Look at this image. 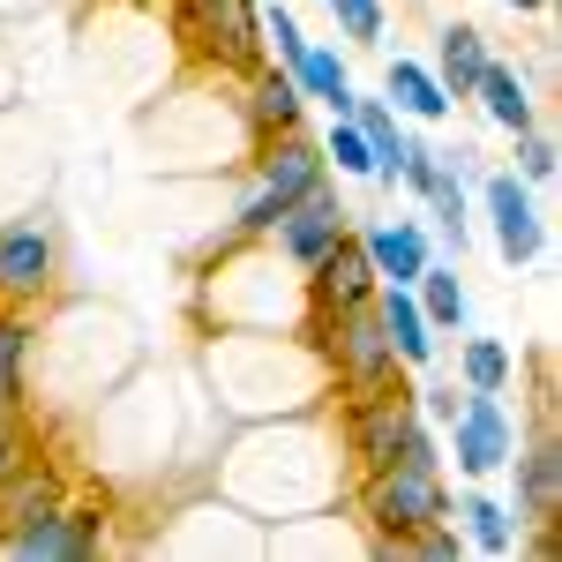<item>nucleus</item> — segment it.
Wrapping results in <instances>:
<instances>
[{"mask_svg":"<svg viewBox=\"0 0 562 562\" xmlns=\"http://www.w3.org/2000/svg\"><path fill=\"white\" fill-rule=\"evenodd\" d=\"M323 173H330V158H323V143H307L301 128L256 135V180H248V195H240V211H233V240H270L278 217L293 211Z\"/></svg>","mask_w":562,"mask_h":562,"instance_id":"obj_1","label":"nucleus"},{"mask_svg":"<svg viewBox=\"0 0 562 562\" xmlns=\"http://www.w3.org/2000/svg\"><path fill=\"white\" fill-rule=\"evenodd\" d=\"M346 450L360 458V473H383V465H442L435 458V435L413 405V390L390 383L368 397H346Z\"/></svg>","mask_w":562,"mask_h":562,"instance_id":"obj_2","label":"nucleus"},{"mask_svg":"<svg viewBox=\"0 0 562 562\" xmlns=\"http://www.w3.org/2000/svg\"><path fill=\"white\" fill-rule=\"evenodd\" d=\"M307 338L323 352L330 383L346 397H368V390H390L397 383V352H390L383 323H375V301H352V307H330V315H307Z\"/></svg>","mask_w":562,"mask_h":562,"instance_id":"obj_3","label":"nucleus"},{"mask_svg":"<svg viewBox=\"0 0 562 562\" xmlns=\"http://www.w3.org/2000/svg\"><path fill=\"white\" fill-rule=\"evenodd\" d=\"M173 38L217 76H248L270 60L256 0H173Z\"/></svg>","mask_w":562,"mask_h":562,"instance_id":"obj_4","label":"nucleus"},{"mask_svg":"<svg viewBox=\"0 0 562 562\" xmlns=\"http://www.w3.org/2000/svg\"><path fill=\"white\" fill-rule=\"evenodd\" d=\"M360 510L375 525V548H390L413 525L450 518V495H442L435 465H383V473H368V487H360Z\"/></svg>","mask_w":562,"mask_h":562,"instance_id":"obj_5","label":"nucleus"},{"mask_svg":"<svg viewBox=\"0 0 562 562\" xmlns=\"http://www.w3.org/2000/svg\"><path fill=\"white\" fill-rule=\"evenodd\" d=\"M450 450H458V473H473V480L510 465L518 428H510V413H503V390H465V405H458V420H450Z\"/></svg>","mask_w":562,"mask_h":562,"instance_id":"obj_6","label":"nucleus"},{"mask_svg":"<svg viewBox=\"0 0 562 562\" xmlns=\"http://www.w3.org/2000/svg\"><path fill=\"white\" fill-rule=\"evenodd\" d=\"M98 540H105V510H98V503H60V510H45L31 532H15L8 555L15 562H90Z\"/></svg>","mask_w":562,"mask_h":562,"instance_id":"obj_7","label":"nucleus"},{"mask_svg":"<svg viewBox=\"0 0 562 562\" xmlns=\"http://www.w3.org/2000/svg\"><path fill=\"white\" fill-rule=\"evenodd\" d=\"M375 262H368V248H360V233H338L323 256L307 262V315H330V307H352V301H375Z\"/></svg>","mask_w":562,"mask_h":562,"instance_id":"obj_8","label":"nucleus"},{"mask_svg":"<svg viewBox=\"0 0 562 562\" xmlns=\"http://www.w3.org/2000/svg\"><path fill=\"white\" fill-rule=\"evenodd\" d=\"M53 233H45L38 217H23V225H0V307H31L53 285Z\"/></svg>","mask_w":562,"mask_h":562,"instance_id":"obj_9","label":"nucleus"},{"mask_svg":"<svg viewBox=\"0 0 562 562\" xmlns=\"http://www.w3.org/2000/svg\"><path fill=\"white\" fill-rule=\"evenodd\" d=\"M60 503H68V473L31 450L15 473H0V548H8L15 532H31L45 510H60Z\"/></svg>","mask_w":562,"mask_h":562,"instance_id":"obj_10","label":"nucleus"},{"mask_svg":"<svg viewBox=\"0 0 562 562\" xmlns=\"http://www.w3.org/2000/svg\"><path fill=\"white\" fill-rule=\"evenodd\" d=\"M338 233H346V211H338V188H330V173H323V180H315V188L301 195V203H293V211L278 217V248L301 262V270L323 256Z\"/></svg>","mask_w":562,"mask_h":562,"instance_id":"obj_11","label":"nucleus"},{"mask_svg":"<svg viewBox=\"0 0 562 562\" xmlns=\"http://www.w3.org/2000/svg\"><path fill=\"white\" fill-rule=\"evenodd\" d=\"M487 217H495V248H503V262H532L540 256L548 225H540V211H532V195H525L518 173L487 180Z\"/></svg>","mask_w":562,"mask_h":562,"instance_id":"obj_12","label":"nucleus"},{"mask_svg":"<svg viewBox=\"0 0 562 562\" xmlns=\"http://www.w3.org/2000/svg\"><path fill=\"white\" fill-rule=\"evenodd\" d=\"M510 465H518V518L525 525H555L562 518V442L555 428H540L532 450H510Z\"/></svg>","mask_w":562,"mask_h":562,"instance_id":"obj_13","label":"nucleus"},{"mask_svg":"<svg viewBox=\"0 0 562 562\" xmlns=\"http://www.w3.org/2000/svg\"><path fill=\"white\" fill-rule=\"evenodd\" d=\"M248 83V98H240V113H248V135H285V128H301V113H307V98L301 83H293V68H248L240 76Z\"/></svg>","mask_w":562,"mask_h":562,"instance_id":"obj_14","label":"nucleus"},{"mask_svg":"<svg viewBox=\"0 0 562 562\" xmlns=\"http://www.w3.org/2000/svg\"><path fill=\"white\" fill-rule=\"evenodd\" d=\"M375 323H383L397 368H428L435 360V330L420 315V301H413V285H375Z\"/></svg>","mask_w":562,"mask_h":562,"instance_id":"obj_15","label":"nucleus"},{"mask_svg":"<svg viewBox=\"0 0 562 562\" xmlns=\"http://www.w3.org/2000/svg\"><path fill=\"white\" fill-rule=\"evenodd\" d=\"M360 248H368V262H375L383 285H413V278L428 270V233H420V225H368Z\"/></svg>","mask_w":562,"mask_h":562,"instance_id":"obj_16","label":"nucleus"},{"mask_svg":"<svg viewBox=\"0 0 562 562\" xmlns=\"http://www.w3.org/2000/svg\"><path fill=\"white\" fill-rule=\"evenodd\" d=\"M487 60H495V53H487V31H480V23H450L442 45H435V83H442V98H473Z\"/></svg>","mask_w":562,"mask_h":562,"instance_id":"obj_17","label":"nucleus"},{"mask_svg":"<svg viewBox=\"0 0 562 562\" xmlns=\"http://www.w3.org/2000/svg\"><path fill=\"white\" fill-rule=\"evenodd\" d=\"M473 98L487 105V121H495V128H510V135L540 128V113H532V90H525V76H518V68H503V60H487V68H480Z\"/></svg>","mask_w":562,"mask_h":562,"instance_id":"obj_18","label":"nucleus"},{"mask_svg":"<svg viewBox=\"0 0 562 562\" xmlns=\"http://www.w3.org/2000/svg\"><path fill=\"white\" fill-rule=\"evenodd\" d=\"M293 83H301V98L330 105V121H346V113H352V76H346V60H338L330 45H307L301 68H293Z\"/></svg>","mask_w":562,"mask_h":562,"instance_id":"obj_19","label":"nucleus"},{"mask_svg":"<svg viewBox=\"0 0 562 562\" xmlns=\"http://www.w3.org/2000/svg\"><path fill=\"white\" fill-rule=\"evenodd\" d=\"M390 105L413 113V121H442V113H450V98H442V83H435V68H420V60H390Z\"/></svg>","mask_w":562,"mask_h":562,"instance_id":"obj_20","label":"nucleus"},{"mask_svg":"<svg viewBox=\"0 0 562 562\" xmlns=\"http://www.w3.org/2000/svg\"><path fill=\"white\" fill-rule=\"evenodd\" d=\"M450 518H465V540H473L480 555H510V548H518V525H510V510H503L495 495H465Z\"/></svg>","mask_w":562,"mask_h":562,"instance_id":"obj_21","label":"nucleus"},{"mask_svg":"<svg viewBox=\"0 0 562 562\" xmlns=\"http://www.w3.org/2000/svg\"><path fill=\"white\" fill-rule=\"evenodd\" d=\"M413 301L428 315V330H465V285H458V270H420L413 278Z\"/></svg>","mask_w":562,"mask_h":562,"instance_id":"obj_22","label":"nucleus"},{"mask_svg":"<svg viewBox=\"0 0 562 562\" xmlns=\"http://www.w3.org/2000/svg\"><path fill=\"white\" fill-rule=\"evenodd\" d=\"M510 368H518V360H510L503 338H465V346H458V375H465V390H503Z\"/></svg>","mask_w":562,"mask_h":562,"instance_id":"obj_23","label":"nucleus"},{"mask_svg":"<svg viewBox=\"0 0 562 562\" xmlns=\"http://www.w3.org/2000/svg\"><path fill=\"white\" fill-rule=\"evenodd\" d=\"M23 360H31V315L0 307V390L8 397H23Z\"/></svg>","mask_w":562,"mask_h":562,"instance_id":"obj_24","label":"nucleus"},{"mask_svg":"<svg viewBox=\"0 0 562 562\" xmlns=\"http://www.w3.org/2000/svg\"><path fill=\"white\" fill-rule=\"evenodd\" d=\"M323 158H338V173H360V180H375V150H368V135L352 128V121H330V135H323Z\"/></svg>","mask_w":562,"mask_h":562,"instance_id":"obj_25","label":"nucleus"},{"mask_svg":"<svg viewBox=\"0 0 562 562\" xmlns=\"http://www.w3.org/2000/svg\"><path fill=\"white\" fill-rule=\"evenodd\" d=\"M352 45H383V0H323Z\"/></svg>","mask_w":562,"mask_h":562,"instance_id":"obj_26","label":"nucleus"},{"mask_svg":"<svg viewBox=\"0 0 562 562\" xmlns=\"http://www.w3.org/2000/svg\"><path fill=\"white\" fill-rule=\"evenodd\" d=\"M562 166V150H555V135H540V128H525L518 135V180H555Z\"/></svg>","mask_w":562,"mask_h":562,"instance_id":"obj_27","label":"nucleus"},{"mask_svg":"<svg viewBox=\"0 0 562 562\" xmlns=\"http://www.w3.org/2000/svg\"><path fill=\"white\" fill-rule=\"evenodd\" d=\"M262 45H278V60H285V68H301V53H307L301 23H293L285 8H270V15H262Z\"/></svg>","mask_w":562,"mask_h":562,"instance_id":"obj_28","label":"nucleus"},{"mask_svg":"<svg viewBox=\"0 0 562 562\" xmlns=\"http://www.w3.org/2000/svg\"><path fill=\"white\" fill-rule=\"evenodd\" d=\"M23 458H31V428H23V413H8L0 420V473H15Z\"/></svg>","mask_w":562,"mask_h":562,"instance_id":"obj_29","label":"nucleus"},{"mask_svg":"<svg viewBox=\"0 0 562 562\" xmlns=\"http://www.w3.org/2000/svg\"><path fill=\"white\" fill-rule=\"evenodd\" d=\"M413 405H420V420H435V428H450L465 397H458V390H413Z\"/></svg>","mask_w":562,"mask_h":562,"instance_id":"obj_30","label":"nucleus"},{"mask_svg":"<svg viewBox=\"0 0 562 562\" xmlns=\"http://www.w3.org/2000/svg\"><path fill=\"white\" fill-rule=\"evenodd\" d=\"M503 8H518V15H540V8H548V0H503Z\"/></svg>","mask_w":562,"mask_h":562,"instance_id":"obj_31","label":"nucleus"}]
</instances>
